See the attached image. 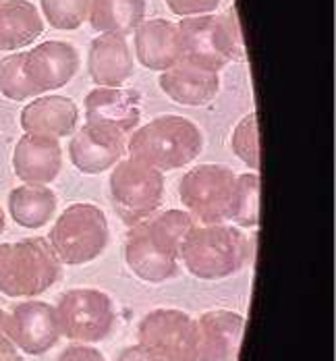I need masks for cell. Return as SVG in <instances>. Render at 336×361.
<instances>
[{
	"label": "cell",
	"mask_w": 336,
	"mask_h": 361,
	"mask_svg": "<svg viewBox=\"0 0 336 361\" xmlns=\"http://www.w3.org/2000/svg\"><path fill=\"white\" fill-rule=\"evenodd\" d=\"M193 224L187 210H166L135 224L125 239V262L131 272L149 285L175 279L181 243Z\"/></svg>",
	"instance_id": "cell-1"
},
{
	"label": "cell",
	"mask_w": 336,
	"mask_h": 361,
	"mask_svg": "<svg viewBox=\"0 0 336 361\" xmlns=\"http://www.w3.org/2000/svg\"><path fill=\"white\" fill-rule=\"evenodd\" d=\"M179 259L199 281H220L241 272L251 259V241L235 224H193Z\"/></svg>",
	"instance_id": "cell-2"
},
{
	"label": "cell",
	"mask_w": 336,
	"mask_h": 361,
	"mask_svg": "<svg viewBox=\"0 0 336 361\" xmlns=\"http://www.w3.org/2000/svg\"><path fill=\"white\" fill-rule=\"evenodd\" d=\"M204 147L199 127L179 114H162L135 129L127 149L129 156L142 160L160 173L177 171L191 164Z\"/></svg>",
	"instance_id": "cell-3"
},
{
	"label": "cell",
	"mask_w": 336,
	"mask_h": 361,
	"mask_svg": "<svg viewBox=\"0 0 336 361\" xmlns=\"http://www.w3.org/2000/svg\"><path fill=\"white\" fill-rule=\"evenodd\" d=\"M63 279V264L48 239L30 237L0 245V293L37 297Z\"/></svg>",
	"instance_id": "cell-4"
},
{
	"label": "cell",
	"mask_w": 336,
	"mask_h": 361,
	"mask_svg": "<svg viewBox=\"0 0 336 361\" xmlns=\"http://www.w3.org/2000/svg\"><path fill=\"white\" fill-rule=\"evenodd\" d=\"M108 218L94 204H71L50 228L48 243L61 264L83 266L108 247Z\"/></svg>",
	"instance_id": "cell-5"
},
{
	"label": "cell",
	"mask_w": 336,
	"mask_h": 361,
	"mask_svg": "<svg viewBox=\"0 0 336 361\" xmlns=\"http://www.w3.org/2000/svg\"><path fill=\"white\" fill-rule=\"evenodd\" d=\"M111 200L118 218L135 226L162 206L164 177L158 169L129 156L112 166Z\"/></svg>",
	"instance_id": "cell-6"
},
{
	"label": "cell",
	"mask_w": 336,
	"mask_h": 361,
	"mask_svg": "<svg viewBox=\"0 0 336 361\" xmlns=\"http://www.w3.org/2000/svg\"><path fill=\"white\" fill-rule=\"evenodd\" d=\"M56 318L63 336L77 345H94L111 336L116 316L104 290L71 289L61 297Z\"/></svg>",
	"instance_id": "cell-7"
},
{
	"label": "cell",
	"mask_w": 336,
	"mask_h": 361,
	"mask_svg": "<svg viewBox=\"0 0 336 361\" xmlns=\"http://www.w3.org/2000/svg\"><path fill=\"white\" fill-rule=\"evenodd\" d=\"M237 175L223 164L193 166L179 185L185 210L199 224H220L228 220Z\"/></svg>",
	"instance_id": "cell-8"
},
{
	"label": "cell",
	"mask_w": 336,
	"mask_h": 361,
	"mask_svg": "<svg viewBox=\"0 0 336 361\" xmlns=\"http://www.w3.org/2000/svg\"><path fill=\"white\" fill-rule=\"evenodd\" d=\"M137 338L160 361H197V322L181 310H151L137 326Z\"/></svg>",
	"instance_id": "cell-9"
},
{
	"label": "cell",
	"mask_w": 336,
	"mask_h": 361,
	"mask_svg": "<svg viewBox=\"0 0 336 361\" xmlns=\"http://www.w3.org/2000/svg\"><path fill=\"white\" fill-rule=\"evenodd\" d=\"M79 71V52L63 39H46L23 52V75L37 96L65 87Z\"/></svg>",
	"instance_id": "cell-10"
},
{
	"label": "cell",
	"mask_w": 336,
	"mask_h": 361,
	"mask_svg": "<svg viewBox=\"0 0 336 361\" xmlns=\"http://www.w3.org/2000/svg\"><path fill=\"white\" fill-rule=\"evenodd\" d=\"M127 135L98 123H85L69 144V158L83 175H102L123 160Z\"/></svg>",
	"instance_id": "cell-11"
},
{
	"label": "cell",
	"mask_w": 336,
	"mask_h": 361,
	"mask_svg": "<svg viewBox=\"0 0 336 361\" xmlns=\"http://www.w3.org/2000/svg\"><path fill=\"white\" fill-rule=\"evenodd\" d=\"M8 328L15 347L27 355L48 353L61 338L56 307L37 299L21 301L13 307L8 314Z\"/></svg>",
	"instance_id": "cell-12"
},
{
	"label": "cell",
	"mask_w": 336,
	"mask_h": 361,
	"mask_svg": "<svg viewBox=\"0 0 336 361\" xmlns=\"http://www.w3.org/2000/svg\"><path fill=\"white\" fill-rule=\"evenodd\" d=\"M197 361H235L245 332V318L237 312L212 310L197 320Z\"/></svg>",
	"instance_id": "cell-13"
},
{
	"label": "cell",
	"mask_w": 336,
	"mask_h": 361,
	"mask_svg": "<svg viewBox=\"0 0 336 361\" xmlns=\"http://www.w3.org/2000/svg\"><path fill=\"white\" fill-rule=\"evenodd\" d=\"M85 123H98L120 133H131L142 121V96L137 90L123 87H96L85 100Z\"/></svg>",
	"instance_id": "cell-14"
},
{
	"label": "cell",
	"mask_w": 336,
	"mask_h": 361,
	"mask_svg": "<svg viewBox=\"0 0 336 361\" xmlns=\"http://www.w3.org/2000/svg\"><path fill=\"white\" fill-rule=\"evenodd\" d=\"M158 85L173 102L181 106H206L220 92V77L218 71L208 67L179 61L170 69L160 73Z\"/></svg>",
	"instance_id": "cell-15"
},
{
	"label": "cell",
	"mask_w": 336,
	"mask_h": 361,
	"mask_svg": "<svg viewBox=\"0 0 336 361\" xmlns=\"http://www.w3.org/2000/svg\"><path fill=\"white\" fill-rule=\"evenodd\" d=\"M13 171L23 185H48L63 171L58 140L25 133L13 149Z\"/></svg>",
	"instance_id": "cell-16"
},
{
	"label": "cell",
	"mask_w": 336,
	"mask_h": 361,
	"mask_svg": "<svg viewBox=\"0 0 336 361\" xmlns=\"http://www.w3.org/2000/svg\"><path fill=\"white\" fill-rule=\"evenodd\" d=\"M137 61L149 71H166L183 56L181 34L168 19H148L133 32Z\"/></svg>",
	"instance_id": "cell-17"
},
{
	"label": "cell",
	"mask_w": 336,
	"mask_h": 361,
	"mask_svg": "<svg viewBox=\"0 0 336 361\" xmlns=\"http://www.w3.org/2000/svg\"><path fill=\"white\" fill-rule=\"evenodd\" d=\"M135 69L133 52L127 37L118 34H100L92 39L87 50V73L102 87H120Z\"/></svg>",
	"instance_id": "cell-18"
},
{
	"label": "cell",
	"mask_w": 336,
	"mask_h": 361,
	"mask_svg": "<svg viewBox=\"0 0 336 361\" xmlns=\"http://www.w3.org/2000/svg\"><path fill=\"white\" fill-rule=\"evenodd\" d=\"M21 129L25 133L34 135H46V137H69L77 131L79 123V109L71 98L67 96H37L25 109L21 110L19 116Z\"/></svg>",
	"instance_id": "cell-19"
},
{
	"label": "cell",
	"mask_w": 336,
	"mask_h": 361,
	"mask_svg": "<svg viewBox=\"0 0 336 361\" xmlns=\"http://www.w3.org/2000/svg\"><path fill=\"white\" fill-rule=\"evenodd\" d=\"M181 34V61H189L201 67H208L212 71H220L228 63L223 56L216 39V15H195L183 17L179 23Z\"/></svg>",
	"instance_id": "cell-20"
},
{
	"label": "cell",
	"mask_w": 336,
	"mask_h": 361,
	"mask_svg": "<svg viewBox=\"0 0 336 361\" xmlns=\"http://www.w3.org/2000/svg\"><path fill=\"white\" fill-rule=\"evenodd\" d=\"M44 34V19L30 0H0V52L27 48Z\"/></svg>",
	"instance_id": "cell-21"
},
{
	"label": "cell",
	"mask_w": 336,
	"mask_h": 361,
	"mask_svg": "<svg viewBox=\"0 0 336 361\" xmlns=\"http://www.w3.org/2000/svg\"><path fill=\"white\" fill-rule=\"evenodd\" d=\"M146 0H89L87 21L94 32L127 37L146 21Z\"/></svg>",
	"instance_id": "cell-22"
},
{
	"label": "cell",
	"mask_w": 336,
	"mask_h": 361,
	"mask_svg": "<svg viewBox=\"0 0 336 361\" xmlns=\"http://www.w3.org/2000/svg\"><path fill=\"white\" fill-rule=\"evenodd\" d=\"M8 214L23 228H42L56 214V195L48 185H21L8 193Z\"/></svg>",
	"instance_id": "cell-23"
},
{
	"label": "cell",
	"mask_w": 336,
	"mask_h": 361,
	"mask_svg": "<svg viewBox=\"0 0 336 361\" xmlns=\"http://www.w3.org/2000/svg\"><path fill=\"white\" fill-rule=\"evenodd\" d=\"M228 220L239 228H254L260 222V175L245 173L235 180Z\"/></svg>",
	"instance_id": "cell-24"
},
{
	"label": "cell",
	"mask_w": 336,
	"mask_h": 361,
	"mask_svg": "<svg viewBox=\"0 0 336 361\" xmlns=\"http://www.w3.org/2000/svg\"><path fill=\"white\" fill-rule=\"evenodd\" d=\"M39 4L48 25L61 32L79 30L89 15V0H39Z\"/></svg>",
	"instance_id": "cell-25"
},
{
	"label": "cell",
	"mask_w": 336,
	"mask_h": 361,
	"mask_svg": "<svg viewBox=\"0 0 336 361\" xmlns=\"http://www.w3.org/2000/svg\"><path fill=\"white\" fill-rule=\"evenodd\" d=\"M0 94L13 102L37 98L36 90L23 75V52H13L0 61Z\"/></svg>",
	"instance_id": "cell-26"
},
{
	"label": "cell",
	"mask_w": 336,
	"mask_h": 361,
	"mask_svg": "<svg viewBox=\"0 0 336 361\" xmlns=\"http://www.w3.org/2000/svg\"><path fill=\"white\" fill-rule=\"evenodd\" d=\"M216 39L226 63L245 61V42L235 6H230L224 15H216Z\"/></svg>",
	"instance_id": "cell-27"
},
{
	"label": "cell",
	"mask_w": 336,
	"mask_h": 361,
	"mask_svg": "<svg viewBox=\"0 0 336 361\" xmlns=\"http://www.w3.org/2000/svg\"><path fill=\"white\" fill-rule=\"evenodd\" d=\"M232 152L239 160H243L249 169L260 171V137H258V116L251 112L232 131Z\"/></svg>",
	"instance_id": "cell-28"
},
{
	"label": "cell",
	"mask_w": 336,
	"mask_h": 361,
	"mask_svg": "<svg viewBox=\"0 0 336 361\" xmlns=\"http://www.w3.org/2000/svg\"><path fill=\"white\" fill-rule=\"evenodd\" d=\"M168 11L179 17H195L214 13L223 0H164Z\"/></svg>",
	"instance_id": "cell-29"
},
{
	"label": "cell",
	"mask_w": 336,
	"mask_h": 361,
	"mask_svg": "<svg viewBox=\"0 0 336 361\" xmlns=\"http://www.w3.org/2000/svg\"><path fill=\"white\" fill-rule=\"evenodd\" d=\"M4 360H21L19 349L13 343L11 328H8V314L0 310V361Z\"/></svg>",
	"instance_id": "cell-30"
},
{
	"label": "cell",
	"mask_w": 336,
	"mask_h": 361,
	"mask_svg": "<svg viewBox=\"0 0 336 361\" xmlns=\"http://www.w3.org/2000/svg\"><path fill=\"white\" fill-rule=\"evenodd\" d=\"M58 361H106V360H104V355H102L98 349L73 343V345H69V347L61 353Z\"/></svg>",
	"instance_id": "cell-31"
},
{
	"label": "cell",
	"mask_w": 336,
	"mask_h": 361,
	"mask_svg": "<svg viewBox=\"0 0 336 361\" xmlns=\"http://www.w3.org/2000/svg\"><path fill=\"white\" fill-rule=\"evenodd\" d=\"M116 361H160L156 355H151L146 347L142 345H131V347H125Z\"/></svg>",
	"instance_id": "cell-32"
},
{
	"label": "cell",
	"mask_w": 336,
	"mask_h": 361,
	"mask_svg": "<svg viewBox=\"0 0 336 361\" xmlns=\"http://www.w3.org/2000/svg\"><path fill=\"white\" fill-rule=\"evenodd\" d=\"M4 226H6V214H4V210L0 206V235L4 233Z\"/></svg>",
	"instance_id": "cell-33"
},
{
	"label": "cell",
	"mask_w": 336,
	"mask_h": 361,
	"mask_svg": "<svg viewBox=\"0 0 336 361\" xmlns=\"http://www.w3.org/2000/svg\"><path fill=\"white\" fill-rule=\"evenodd\" d=\"M4 361H21V360H4Z\"/></svg>",
	"instance_id": "cell-34"
}]
</instances>
